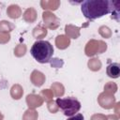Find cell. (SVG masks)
<instances>
[{"label":"cell","mask_w":120,"mask_h":120,"mask_svg":"<svg viewBox=\"0 0 120 120\" xmlns=\"http://www.w3.org/2000/svg\"><path fill=\"white\" fill-rule=\"evenodd\" d=\"M113 3L108 0H86L82 3L81 10L88 20H96L113 12Z\"/></svg>","instance_id":"cell-1"},{"label":"cell","mask_w":120,"mask_h":120,"mask_svg":"<svg viewBox=\"0 0 120 120\" xmlns=\"http://www.w3.org/2000/svg\"><path fill=\"white\" fill-rule=\"evenodd\" d=\"M30 52L38 63L46 64L50 62L53 54V47L47 40H38L33 44Z\"/></svg>","instance_id":"cell-2"},{"label":"cell","mask_w":120,"mask_h":120,"mask_svg":"<svg viewBox=\"0 0 120 120\" xmlns=\"http://www.w3.org/2000/svg\"><path fill=\"white\" fill-rule=\"evenodd\" d=\"M56 104L62 110L64 114L69 117L76 114L81 109L80 101L76 98H73V97H68V98H56Z\"/></svg>","instance_id":"cell-3"},{"label":"cell","mask_w":120,"mask_h":120,"mask_svg":"<svg viewBox=\"0 0 120 120\" xmlns=\"http://www.w3.org/2000/svg\"><path fill=\"white\" fill-rule=\"evenodd\" d=\"M107 75L110 78L116 79L120 75V66L118 63H110L107 66Z\"/></svg>","instance_id":"cell-4"},{"label":"cell","mask_w":120,"mask_h":120,"mask_svg":"<svg viewBox=\"0 0 120 120\" xmlns=\"http://www.w3.org/2000/svg\"><path fill=\"white\" fill-rule=\"evenodd\" d=\"M67 120H84V117L82 113H77V114H74V115L68 117Z\"/></svg>","instance_id":"cell-5"}]
</instances>
